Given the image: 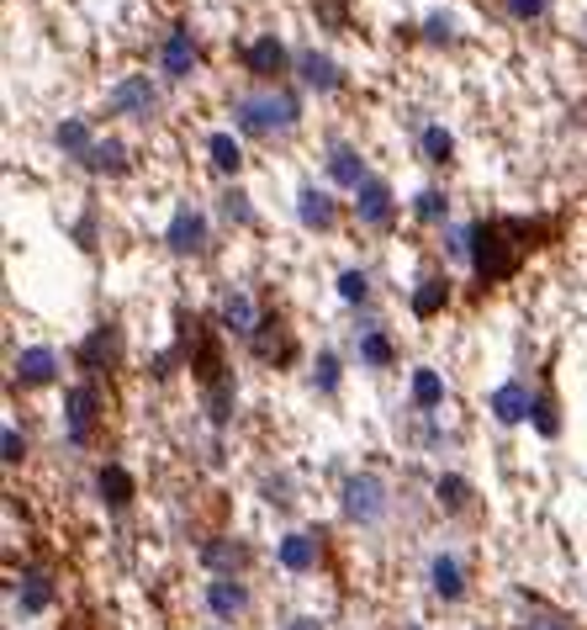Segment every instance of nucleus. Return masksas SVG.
I'll return each instance as SVG.
<instances>
[{"instance_id": "f257e3e1", "label": "nucleus", "mask_w": 587, "mask_h": 630, "mask_svg": "<svg viewBox=\"0 0 587 630\" xmlns=\"http://www.w3.org/2000/svg\"><path fill=\"white\" fill-rule=\"evenodd\" d=\"M556 234V217H482V223H471V270L487 286H503L519 275L534 244H551Z\"/></svg>"}, {"instance_id": "f03ea898", "label": "nucleus", "mask_w": 587, "mask_h": 630, "mask_svg": "<svg viewBox=\"0 0 587 630\" xmlns=\"http://www.w3.org/2000/svg\"><path fill=\"white\" fill-rule=\"evenodd\" d=\"M234 122L244 138H275V133H292L302 122V101L281 86L244 90V95H234Z\"/></svg>"}, {"instance_id": "7ed1b4c3", "label": "nucleus", "mask_w": 587, "mask_h": 630, "mask_svg": "<svg viewBox=\"0 0 587 630\" xmlns=\"http://www.w3.org/2000/svg\"><path fill=\"white\" fill-rule=\"evenodd\" d=\"M345 514H350L354 525H376L386 514V504H392V493H386V482L376 477V472H354V477H345Z\"/></svg>"}, {"instance_id": "20e7f679", "label": "nucleus", "mask_w": 587, "mask_h": 630, "mask_svg": "<svg viewBox=\"0 0 587 630\" xmlns=\"http://www.w3.org/2000/svg\"><path fill=\"white\" fill-rule=\"evenodd\" d=\"M95 419H101V387L95 382H75L64 392V435H69V446H90Z\"/></svg>"}, {"instance_id": "39448f33", "label": "nucleus", "mask_w": 587, "mask_h": 630, "mask_svg": "<svg viewBox=\"0 0 587 630\" xmlns=\"http://www.w3.org/2000/svg\"><path fill=\"white\" fill-rule=\"evenodd\" d=\"M238 64H244L255 80H281L286 69H296V59L286 54V43H281L275 32H260V37H249V43L238 48Z\"/></svg>"}, {"instance_id": "423d86ee", "label": "nucleus", "mask_w": 587, "mask_h": 630, "mask_svg": "<svg viewBox=\"0 0 587 630\" xmlns=\"http://www.w3.org/2000/svg\"><path fill=\"white\" fill-rule=\"evenodd\" d=\"M106 106H112L117 117H127V122H154V112H159V86H154L148 75H127V80L112 86Z\"/></svg>"}, {"instance_id": "0eeeda50", "label": "nucleus", "mask_w": 587, "mask_h": 630, "mask_svg": "<svg viewBox=\"0 0 587 630\" xmlns=\"http://www.w3.org/2000/svg\"><path fill=\"white\" fill-rule=\"evenodd\" d=\"M196 64H202V48H196L191 27H170V32H165V43H159V69H165L170 80H191V75H196Z\"/></svg>"}, {"instance_id": "6e6552de", "label": "nucleus", "mask_w": 587, "mask_h": 630, "mask_svg": "<svg viewBox=\"0 0 587 630\" xmlns=\"http://www.w3.org/2000/svg\"><path fill=\"white\" fill-rule=\"evenodd\" d=\"M249 350H255L264 365H275V360H292V356H296V339H292V329H286V318H281V313H264L260 329L249 334Z\"/></svg>"}, {"instance_id": "1a4fd4ad", "label": "nucleus", "mask_w": 587, "mask_h": 630, "mask_svg": "<svg viewBox=\"0 0 587 630\" xmlns=\"http://www.w3.org/2000/svg\"><path fill=\"white\" fill-rule=\"evenodd\" d=\"M170 255H202L206 249V212L202 207H176L170 228H165Z\"/></svg>"}, {"instance_id": "9d476101", "label": "nucleus", "mask_w": 587, "mask_h": 630, "mask_svg": "<svg viewBox=\"0 0 587 630\" xmlns=\"http://www.w3.org/2000/svg\"><path fill=\"white\" fill-rule=\"evenodd\" d=\"M296 217H302V228H313V234H334L339 228V202L318 191V185H302L296 191Z\"/></svg>"}, {"instance_id": "9b49d317", "label": "nucleus", "mask_w": 587, "mask_h": 630, "mask_svg": "<svg viewBox=\"0 0 587 630\" xmlns=\"http://www.w3.org/2000/svg\"><path fill=\"white\" fill-rule=\"evenodd\" d=\"M117 360H122V329L117 324H95L90 339L80 345V365L86 371H112Z\"/></svg>"}, {"instance_id": "f8f14e48", "label": "nucleus", "mask_w": 587, "mask_h": 630, "mask_svg": "<svg viewBox=\"0 0 587 630\" xmlns=\"http://www.w3.org/2000/svg\"><path fill=\"white\" fill-rule=\"evenodd\" d=\"M392 207H397V202H392V185L376 176L354 191V217H360L365 228H386V223H392Z\"/></svg>"}, {"instance_id": "ddd939ff", "label": "nucleus", "mask_w": 587, "mask_h": 630, "mask_svg": "<svg viewBox=\"0 0 587 630\" xmlns=\"http://www.w3.org/2000/svg\"><path fill=\"white\" fill-rule=\"evenodd\" d=\"M296 75H302V86L318 90V95H328V90L345 86V69L328 59V54H318V48H307V54H296Z\"/></svg>"}, {"instance_id": "4468645a", "label": "nucleus", "mask_w": 587, "mask_h": 630, "mask_svg": "<svg viewBox=\"0 0 587 630\" xmlns=\"http://www.w3.org/2000/svg\"><path fill=\"white\" fill-rule=\"evenodd\" d=\"M59 376V350H48V345H32L16 356V382L22 387H48Z\"/></svg>"}, {"instance_id": "2eb2a0df", "label": "nucleus", "mask_w": 587, "mask_h": 630, "mask_svg": "<svg viewBox=\"0 0 587 630\" xmlns=\"http://www.w3.org/2000/svg\"><path fill=\"white\" fill-rule=\"evenodd\" d=\"M95 493H101V504H106V509H127V504H133V493H138V482H133L127 466L106 461V466L95 472Z\"/></svg>"}, {"instance_id": "dca6fc26", "label": "nucleus", "mask_w": 587, "mask_h": 630, "mask_svg": "<svg viewBox=\"0 0 587 630\" xmlns=\"http://www.w3.org/2000/svg\"><path fill=\"white\" fill-rule=\"evenodd\" d=\"M275 562L286 572H313L318 567V536L313 530H292V536L275 545Z\"/></svg>"}, {"instance_id": "f3484780", "label": "nucleus", "mask_w": 587, "mask_h": 630, "mask_svg": "<svg viewBox=\"0 0 587 630\" xmlns=\"http://www.w3.org/2000/svg\"><path fill=\"white\" fill-rule=\"evenodd\" d=\"M328 180L334 185H345V191H360L365 185V159H360V149H350V144H334L328 149Z\"/></svg>"}, {"instance_id": "a211bd4d", "label": "nucleus", "mask_w": 587, "mask_h": 630, "mask_svg": "<svg viewBox=\"0 0 587 630\" xmlns=\"http://www.w3.org/2000/svg\"><path fill=\"white\" fill-rule=\"evenodd\" d=\"M487 408L498 414V424H519V419H529V414H534V397H529L524 382H503V387L487 397Z\"/></svg>"}, {"instance_id": "6ab92c4d", "label": "nucleus", "mask_w": 587, "mask_h": 630, "mask_svg": "<svg viewBox=\"0 0 587 630\" xmlns=\"http://www.w3.org/2000/svg\"><path fill=\"white\" fill-rule=\"evenodd\" d=\"M260 307H255V297H249V292H228V297H223V329L228 334H238V339H249V334L260 329Z\"/></svg>"}, {"instance_id": "aec40b11", "label": "nucleus", "mask_w": 587, "mask_h": 630, "mask_svg": "<svg viewBox=\"0 0 587 630\" xmlns=\"http://www.w3.org/2000/svg\"><path fill=\"white\" fill-rule=\"evenodd\" d=\"M244 604H249V588H244L238 577H212V588H206V609H212L217 620L244 615Z\"/></svg>"}, {"instance_id": "412c9836", "label": "nucleus", "mask_w": 587, "mask_h": 630, "mask_svg": "<svg viewBox=\"0 0 587 630\" xmlns=\"http://www.w3.org/2000/svg\"><path fill=\"white\" fill-rule=\"evenodd\" d=\"M48 604H54V577L43 567H27L22 572V588H16V609L22 615H43Z\"/></svg>"}, {"instance_id": "4be33fe9", "label": "nucleus", "mask_w": 587, "mask_h": 630, "mask_svg": "<svg viewBox=\"0 0 587 630\" xmlns=\"http://www.w3.org/2000/svg\"><path fill=\"white\" fill-rule=\"evenodd\" d=\"M450 302V275H418L413 286V318H434Z\"/></svg>"}, {"instance_id": "5701e85b", "label": "nucleus", "mask_w": 587, "mask_h": 630, "mask_svg": "<svg viewBox=\"0 0 587 630\" xmlns=\"http://www.w3.org/2000/svg\"><path fill=\"white\" fill-rule=\"evenodd\" d=\"M354 345H360V360L371 365V371H382V365H392V339H386V329H376V324H360L354 329Z\"/></svg>"}, {"instance_id": "b1692460", "label": "nucleus", "mask_w": 587, "mask_h": 630, "mask_svg": "<svg viewBox=\"0 0 587 630\" xmlns=\"http://www.w3.org/2000/svg\"><path fill=\"white\" fill-rule=\"evenodd\" d=\"M202 562L217 577H234V572H244V562H249V545H238V540H212L202 551Z\"/></svg>"}, {"instance_id": "393cba45", "label": "nucleus", "mask_w": 587, "mask_h": 630, "mask_svg": "<svg viewBox=\"0 0 587 630\" xmlns=\"http://www.w3.org/2000/svg\"><path fill=\"white\" fill-rule=\"evenodd\" d=\"M80 165H86L90 176H122V170H127V149H122L117 138H95V149H90Z\"/></svg>"}, {"instance_id": "a878e982", "label": "nucleus", "mask_w": 587, "mask_h": 630, "mask_svg": "<svg viewBox=\"0 0 587 630\" xmlns=\"http://www.w3.org/2000/svg\"><path fill=\"white\" fill-rule=\"evenodd\" d=\"M54 144H59L64 154H75V159H86L90 149H95V133H90V122L86 117H69L54 127Z\"/></svg>"}, {"instance_id": "bb28decb", "label": "nucleus", "mask_w": 587, "mask_h": 630, "mask_svg": "<svg viewBox=\"0 0 587 630\" xmlns=\"http://www.w3.org/2000/svg\"><path fill=\"white\" fill-rule=\"evenodd\" d=\"M206 414H212V424H228L234 419V403H238V387L234 376H217V382H206Z\"/></svg>"}, {"instance_id": "cd10ccee", "label": "nucleus", "mask_w": 587, "mask_h": 630, "mask_svg": "<svg viewBox=\"0 0 587 630\" xmlns=\"http://www.w3.org/2000/svg\"><path fill=\"white\" fill-rule=\"evenodd\" d=\"M429 577H434V594H440V599H461V594H466V572H461L455 556H434Z\"/></svg>"}, {"instance_id": "c85d7f7f", "label": "nucleus", "mask_w": 587, "mask_h": 630, "mask_svg": "<svg viewBox=\"0 0 587 630\" xmlns=\"http://www.w3.org/2000/svg\"><path fill=\"white\" fill-rule=\"evenodd\" d=\"M444 403V376L434 365H418L413 371V408H440Z\"/></svg>"}, {"instance_id": "c756f323", "label": "nucleus", "mask_w": 587, "mask_h": 630, "mask_svg": "<svg viewBox=\"0 0 587 630\" xmlns=\"http://www.w3.org/2000/svg\"><path fill=\"white\" fill-rule=\"evenodd\" d=\"M206 154H212V165H217L223 176H238V165H244V149H238L234 133H212V138H206Z\"/></svg>"}, {"instance_id": "7c9ffc66", "label": "nucleus", "mask_w": 587, "mask_h": 630, "mask_svg": "<svg viewBox=\"0 0 587 630\" xmlns=\"http://www.w3.org/2000/svg\"><path fill=\"white\" fill-rule=\"evenodd\" d=\"M418 144H424V159H429V165H450V159H455V138H450V127H440V122H429Z\"/></svg>"}, {"instance_id": "2f4dec72", "label": "nucleus", "mask_w": 587, "mask_h": 630, "mask_svg": "<svg viewBox=\"0 0 587 630\" xmlns=\"http://www.w3.org/2000/svg\"><path fill=\"white\" fill-rule=\"evenodd\" d=\"M413 217H418V223H444V217H450V196H444L440 185H424V191L413 196Z\"/></svg>"}, {"instance_id": "473e14b6", "label": "nucleus", "mask_w": 587, "mask_h": 630, "mask_svg": "<svg viewBox=\"0 0 587 630\" xmlns=\"http://www.w3.org/2000/svg\"><path fill=\"white\" fill-rule=\"evenodd\" d=\"M434 498H440V509H450V514H461L471 504V487H466V477H440L434 482Z\"/></svg>"}, {"instance_id": "72a5a7b5", "label": "nucleus", "mask_w": 587, "mask_h": 630, "mask_svg": "<svg viewBox=\"0 0 587 630\" xmlns=\"http://www.w3.org/2000/svg\"><path fill=\"white\" fill-rule=\"evenodd\" d=\"M529 419H534V429H540L545 440H556L561 435V414H556V397H551V392L534 397V414H529Z\"/></svg>"}, {"instance_id": "f704fd0d", "label": "nucleus", "mask_w": 587, "mask_h": 630, "mask_svg": "<svg viewBox=\"0 0 587 630\" xmlns=\"http://www.w3.org/2000/svg\"><path fill=\"white\" fill-rule=\"evenodd\" d=\"M339 297H345V302H365V297H371V275H365V270H345V275H339Z\"/></svg>"}, {"instance_id": "c9c22d12", "label": "nucleus", "mask_w": 587, "mask_h": 630, "mask_svg": "<svg viewBox=\"0 0 587 630\" xmlns=\"http://www.w3.org/2000/svg\"><path fill=\"white\" fill-rule=\"evenodd\" d=\"M313 387L318 392H339V356H318V365H313Z\"/></svg>"}, {"instance_id": "e433bc0d", "label": "nucleus", "mask_w": 587, "mask_h": 630, "mask_svg": "<svg viewBox=\"0 0 587 630\" xmlns=\"http://www.w3.org/2000/svg\"><path fill=\"white\" fill-rule=\"evenodd\" d=\"M223 217H228V223H238V228H249V223H255L249 196H244V191H228V196H223Z\"/></svg>"}, {"instance_id": "4c0bfd02", "label": "nucleus", "mask_w": 587, "mask_h": 630, "mask_svg": "<svg viewBox=\"0 0 587 630\" xmlns=\"http://www.w3.org/2000/svg\"><path fill=\"white\" fill-rule=\"evenodd\" d=\"M551 11V0H508V16L513 22H540Z\"/></svg>"}, {"instance_id": "58836bf2", "label": "nucleus", "mask_w": 587, "mask_h": 630, "mask_svg": "<svg viewBox=\"0 0 587 630\" xmlns=\"http://www.w3.org/2000/svg\"><path fill=\"white\" fill-rule=\"evenodd\" d=\"M424 37H429V43H450V37H455V22H450L444 11H434V16L424 22Z\"/></svg>"}, {"instance_id": "ea45409f", "label": "nucleus", "mask_w": 587, "mask_h": 630, "mask_svg": "<svg viewBox=\"0 0 587 630\" xmlns=\"http://www.w3.org/2000/svg\"><path fill=\"white\" fill-rule=\"evenodd\" d=\"M0 446H5V461H11V466H16L22 455H27V440H22V429H16V424H5V435H0Z\"/></svg>"}, {"instance_id": "a19ab883", "label": "nucleus", "mask_w": 587, "mask_h": 630, "mask_svg": "<svg viewBox=\"0 0 587 630\" xmlns=\"http://www.w3.org/2000/svg\"><path fill=\"white\" fill-rule=\"evenodd\" d=\"M524 630H572V626H566L561 615H529V620H524Z\"/></svg>"}, {"instance_id": "79ce46f5", "label": "nucleus", "mask_w": 587, "mask_h": 630, "mask_svg": "<svg viewBox=\"0 0 587 630\" xmlns=\"http://www.w3.org/2000/svg\"><path fill=\"white\" fill-rule=\"evenodd\" d=\"M286 630H324V626H318V620H307V615H296V620H292Z\"/></svg>"}, {"instance_id": "37998d69", "label": "nucleus", "mask_w": 587, "mask_h": 630, "mask_svg": "<svg viewBox=\"0 0 587 630\" xmlns=\"http://www.w3.org/2000/svg\"><path fill=\"white\" fill-rule=\"evenodd\" d=\"M583 127H587V106H583Z\"/></svg>"}]
</instances>
